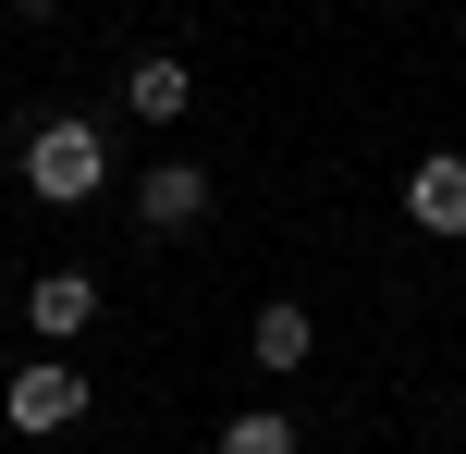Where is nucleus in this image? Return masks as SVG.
<instances>
[{"mask_svg": "<svg viewBox=\"0 0 466 454\" xmlns=\"http://www.w3.org/2000/svg\"><path fill=\"white\" fill-rule=\"evenodd\" d=\"M25 185H37L49 209H86V197L111 185V147H98L86 123H37V136H25Z\"/></svg>", "mask_w": 466, "mask_h": 454, "instance_id": "1", "label": "nucleus"}, {"mask_svg": "<svg viewBox=\"0 0 466 454\" xmlns=\"http://www.w3.org/2000/svg\"><path fill=\"white\" fill-rule=\"evenodd\" d=\"M0 406H13V430H86V368H74V357H37Z\"/></svg>", "mask_w": 466, "mask_h": 454, "instance_id": "2", "label": "nucleus"}, {"mask_svg": "<svg viewBox=\"0 0 466 454\" xmlns=\"http://www.w3.org/2000/svg\"><path fill=\"white\" fill-rule=\"evenodd\" d=\"M136 221H147V234H197V221H209V172H197V160H160L136 185Z\"/></svg>", "mask_w": 466, "mask_h": 454, "instance_id": "3", "label": "nucleus"}, {"mask_svg": "<svg viewBox=\"0 0 466 454\" xmlns=\"http://www.w3.org/2000/svg\"><path fill=\"white\" fill-rule=\"evenodd\" d=\"M405 221H418V234H466V160L454 147H430V160L405 172Z\"/></svg>", "mask_w": 466, "mask_h": 454, "instance_id": "4", "label": "nucleus"}, {"mask_svg": "<svg viewBox=\"0 0 466 454\" xmlns=\"http://www.w3.org/2000/svg\"><path fill=\"white\" fill-rule=\"evenodd\" d=\"M307 344H319V319H307V308H282V295L246 319V357H258V368H307Z\"/></svg>", "mask_w": 466, "mask_h": 454, "instance_id": "5", "label": "nucleus"}, {"mask_svg": "<svg viewBox=\"0 0 466 454\" xmlns=\"http://www.w3.org/2000/svg\"><path fill=\"white\" fill-rule=\"evenodd\" d=\"M25 319H37V332H62V344H74V332H86V319H98V283H86V270H49V283L25 295Z\"/></svg>", "mask_w": 466, "mask_h": 454, "instance_id": "6", "label": "nucleus"}, {"mask_svg": "<svg viewBox=\"0 0 466 454\" xmlns=\"http://www.w3.org/2000/svg\"><path fill=\"white\" fill-rule=\"evenodd\" d=\"M185 98H197V74L172 62V49H160V62H136V111H147V123H185Z\"/></svg>", "mask_w": 466, "mask_h": 454, "instance_id": "7", "label": "nucleus"}, {"mask_svg": "<svg viewBox=\"0 0 466 454\" xmlns=\"http://www.w3.org/2000/svg\"><path fill=\"white\" fill-rule=\"evenodd\" d=\"M209 454H295V418H270V406H258V418H221Z\"/></svg>", "mask_w": 466, "mask_h": 454, "instance_id": "8", "label": "nucleus"}]
</instances>
